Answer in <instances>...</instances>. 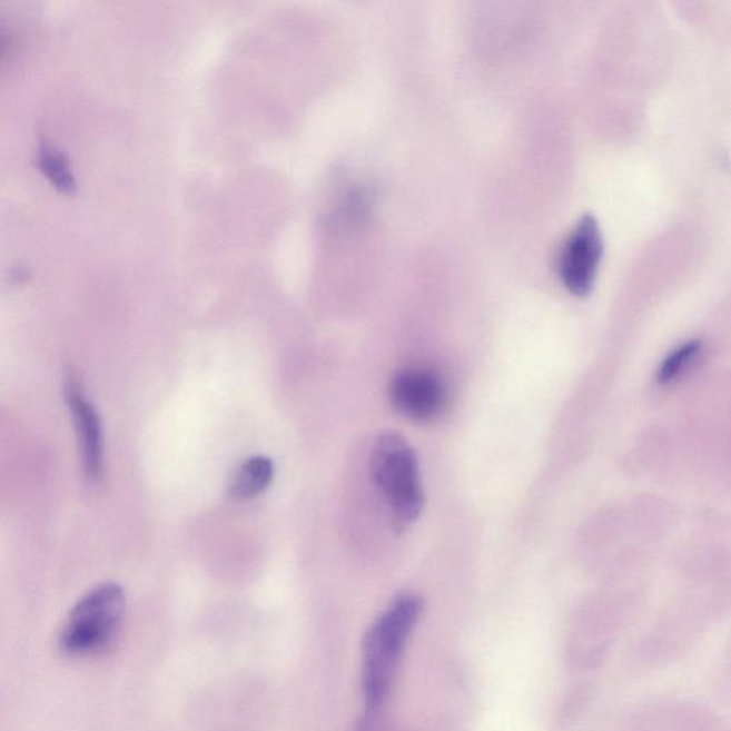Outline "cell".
Here are the masks:
<instances>
[{
  "instance_id": "cell-1",
  "label": "cell",
  "mask_w": 731,
  "mask_h": 731,
  "mask_svg": "<svg viewBox=\"0 0 731 731\" xmlns=\"http://www.w3.org/2000/svg\"><path fill=\"white\" fill-rule=\"evenodd\" d=\"M422 612L423 600L418 594L402 593L392 600L367 630L363 642L362 668L365 725L371 723L385 704L397 665Z\"/></svg>"
},
{
  "instance_id": "cell-2",
  "label": "cell",
  "mask_w": 731,
  "mask_h": 731,
  "mask_svg": "<svg viewBox=\"0 0 731 731\" xmlns=\"http://www.w3.org/2000/svg\"><path fill=\"white\" fill-rule=\"evenodd\" d=\"M373 482L385 498L393 527L406 531L425 508L415 448L396 432L382 433L372 452Z\"/></svg>"
},
{
  "instance_id": "cell-3",
  "label": "cell",
  "mask_w": 731,
  "mask_h": 731,
  "mask_svg": "<svg viewBox=\"0 0 731 731\" xmlns=\"http://www.w3.org/2000/svg\"><path fill=\"white\" fill-rule=\"evenodd\" d=\"M125 610V592L119 584L93 587L70 610L60 633V649L77 658L105 652L118 638Z\"/></svg>"
},
{
  "instance_id": "cell-4",
  "label": "cell",
  "mask_w": 731,
  "mask_h": 731,
  "mask_svg": "<svg viewBox=\"0 0 731 731\" xmlns=\"http://www.w3.org/2000/svg\"><path fill=\"white\" fill-rule=\"evenodd\" d=\"M603 257V238L593 215H583L564 241L559 276L572 295L586 296L596 280Z\"/></svg>"
},
{
  "instance_id": "cell-5",
  "label": "cell",
  "mask_w": 731,
  "mask_h": 731,
  "mask_svg": "<svg viewBox=\"0 0 731 731\" xmlns=\"http://www.w3.org/2000/svg\"><path fill=\"white\" fill-rule=\"evenodd\" d=\"M389 397L402 416L426 423L445 411L447 392L445 383L435 372L411 367L393 376Z\"/></svg>"
},
{
  "instance_id": "cell-6",
  "label": "cell",
  "mask_w": 731,
  "mask_h": 731,
  "mask_svg": "<svg viewBox=\"0 0 731 731\" xmlns=\"http://www.w3.org/2000/svg\"><path fill=\"white\" fill-rule=\"evenodd\" d=\"M67 399L77 431L83 476L90 487H98L105 477L103 433L98 412L85 396L77 377L67 381Z\"/></svg>"
},
{
  "instance_id": "cell-7",
  "label": "cell",
  "mask_w": 731,
  "mask_h": 731,
  "mask_svg": "<svg viewBox=\"0 0 731 731\" xmlns=\"http://www.w3.org/2000/svg\"><path fill=\"white\" fill-rule=\"evenodd\" d=\"M274 476L275 466L269 457H250L235 473L230 483V496L235 501H250L270 486Z\"/></svg>"
},
{
  "instance_id": "cell-8",
  "label": "cell",
  "mask_w": 731,
  "mask_h": 731,
  "mask_svg": "<svg viewBox=\"0 0 731 731\" xmlns=\"http://www.w3.org/2000/svg\"><path fill=\"white\" fill-rule=\"evenodd\" d=\"M39 168L50 184L65 195L77 194L78 184L69 160L60 150L45 145L39 150Z\"/></svg>"
},
{
  "instance_id": "cell-9",
  "label": "cell",
  "mask_w": 731,
  "mask_h": 731,
  "mask_svg": "<svg viewBox=\"0 0 731 731\" xmlns=\"http://www.w3.org/2000/svg\"><path fill=\"white\" fill-rule=\"evenodd\" d=\"M702 352V343L699 340H689L675 347V349L665 356L663 362L660 363L658 373H655V381L659 385H669V383L679 379L684 371L694 362L699 353Z\"/></svg>"
}]
</instances>
